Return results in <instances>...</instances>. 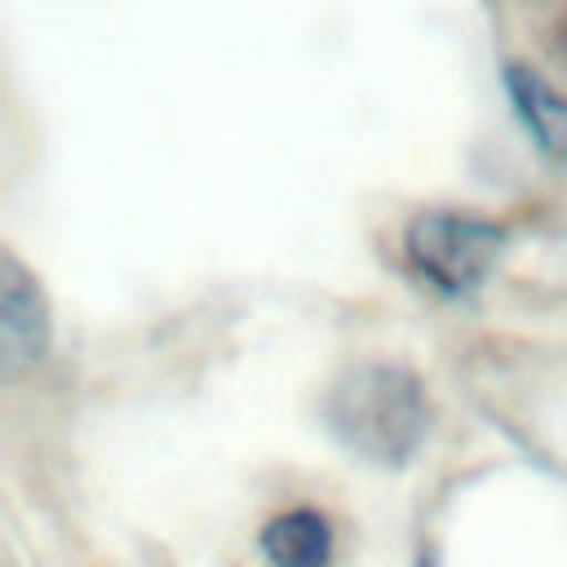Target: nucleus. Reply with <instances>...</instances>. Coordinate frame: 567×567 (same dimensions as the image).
<instances>
[{"instance_id":"nucleus-2","label":"nucleus","mask_w":567,"mask_h":567,"mask_svg":"<svg viewBox=\"0 0 567 567\" xmlns=\"http://www.w3.org/2000/svg\"><path fill=\"white\" fill-rule=\"evenodd\" d=\"M505 252V230L478 213L461 208H430L416 213L403 230L408 266L439 292V297H470L487 284Z\"/></svg>"},{"instance_id":"nucleus-5","label":"nucleus","mask_w":567,"mask_h":567,"mask_svg":"<svg viewBox=\"0 0 567 567\" xmlns=\"http://www.w3.org/2000/svg\"><path fill=\"white\" fill-rule=\"evenodd\" d=\"M261 554L270 567H332V527L319 509H284L261 527Z\"/></svg>"},{"instance_id":"nucleus-4","label":"nucleus","mask_w":567,"mask_h":567,"mask_svg":"<svg viewBox=\"0 0 567 567\" xmlns=\"http://www.w3.org/2000/svg\"><path fill=\"white\" fill-rule=\"evenodd\" d=\"M505 89H509V102H514L523 128L532 133L536 151L567 164V97L527 62L505 66Z\"/></svg>"},{"instance_id":"nucleus-1","label":"nucleus","mask_w":567,"mask_h":567,"mask_svg":"<svg viewBox=\"0 0 567 567\" xmlns=\"http://www.w3.org/2000/svg\"><path fill=\"white\" fill-rule=\"evenodd\" d=\"M323 425L368 465H408L430 434V394L403 363H350L323 394Z\"/></svg>"},{"instance_id":"nucleus-3","label":"nucleus","mask_w":567,"mask_h":567,"mask_svg":"<svg viewBox=\"0 0 567 567\" xmlns=\"http://www.w3.org/2000/svg\"><path fill=\"white\" fill-rule=\"evenodd\" d=\"M53 341V315L40 279L0 248V385L35 372Z\"/></svg>"}]
</instances>
